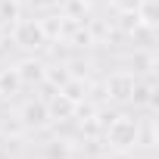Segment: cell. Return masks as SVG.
Here are the masks:
<instances>
[{
  "label": "cell",
  "mask_w": 159,
  "mask_h": 159,
  "mask_svg": "<svg viewBox=\"0 0 159 159\" xmlns=\"http://www.w3.org/2000/svg\"><path fill=\"white\" fill-rule=\"evenodd\" d=\"M140 122H143V119H134V116H128V112L109 116V119H106V125H103L106 150H109V153H116V156L131 153V150L140 143Z\"/></svg>",
  "instance_id": "cell-1"
},
{
  "label": "cell",
  "mask_w": 159,
  "mask_h": 159,
  "mask_svg": "<svg viewBox=\"0 0 159 159\" xmlns=\"http://www.w3.org/2000/svg\"><path fill=\"white\" fill-rule=\"evenodd\" d=\"M13 41L25 50V53H41L47 44H50V34H47V25L41 19H16L13 22Z\"/></svg>",
  "instance_id": "cell-2"
},
{
  "label": "cell",
  "mask_w": 159,
  "mask_h": 159,
  "mask_svg": "<svg viewBox=\"0 0 159 159\" xmlns=\"http://www.w3.org/2000/svg\"><path fill=\"white\" fill-rule=\"evenodd\" d=\"M19 122L25 131H44L50 125V109H47V100L44 97H28L22 106H19Z\"/></svg>",
  "instance_id": "cell-3"
},
{
  "label": "cell",
  "mask_w": 159,
  "mask_h": 159,
  "mask_svg": "<svg viewBox=\"0 0 159 159\" xmlns=\"http://www.w3.org/2000/svg\"><path fill=\"white\" fill-rule=\"evenodd\" d=\"M134 81L137 75L128 72V69H119L106 78V97L112 103H131V91H134Z\"/></svg>",
  "instance_id": "cell-4"
},
{
  "label": "cell",
  "mask_w": 159,
  "mask_h": 159,
  "mask_svg": "<svg viewBox=\"0 0 159 159\" xmlns=\"http://www.w3.org/2000/svg\"><path fill=\"white\" fill-rule=\"evenodd\" d=\"M16 75H19V81H22V88H34V84H44V78H47V66L31 53V56H25V59H19L16 66Z\"/></svg>",
  "instance_id": "cell-5"
},
{
  "label": "cell",
  "mask_w": 159,
  "mask_h": 159,
  "mask_svg": "<svg viewBox=\"0 0 159 159\" xmlns=\"http://www.w3.org/2000/svg\"><path fill=\"white\" fill-rule=\"evenodd\" d=\"M88 91H91V84H88V78H81V75H72L69 81L59 88V94H62L66 100H72L75 106H84V100H88Z\"/></svg>",
  "instance_id": "cell-6"
},
{
  "label": "cell",
  "mask_w": 159,
  "mask_h": 159,
  "mask_svg": "<svg viewBox=\"0 0 159 159\" xmlns=\"http://www.w3.org/2000/svg\"><path fill=\"white\" fill-rule=\"evenodd\" d=\"M47 109H50V122H69V119H75V112L81 106H75L72 100H66L62 94H56L53 100H47Z\"/></svg>",
  "instance_id": "cell-7"
},
{
  "label": "cell",
  "mask_w": 159,
  "mask_h": 159,
  "mask_svg": "<svg viewBox=\"0 0 159 159\" xmlns=\"http://www.w3.org/2000/svg\"><path fill=\"white\" fill-rule=\"evenodd\" d=\"M19 94H22V81H19L16 69H13V66L0 69V100H13V97H19Z\"/></svg>",
  "instance_id": "cell-8"
},
{
  "label": "cell",
  "mask_w": 159,
  "mask_h": 159,
  "mask_svg": "<svg viewBox=\"0 0 159 159\" xmlns=\"http://www.w3.org/2000/svg\"><path fill=\"white\" fill-rule=\"evenodd\" d=\"M75 150H72V143L69 140H50L47 147H44V159H69Z\"/></svg>",
  "instance_id": "cell-9"
},
{
  "label": "cell",
  "mask_w": 159,
  "mask_h": 159,
  "mask_svg": "<svg viewBox=\"0 0 159 159\" xmlns=\"http://www.w3.org/2000/svg\"><path fill=\"white\" fill-rule=\"evenodd\" d=\"M119 28L131 38V31L134 28H140V19H137V13L134 10H119Z\"/></svg>",
  "instance_id": "cell-10"
},
{
  "label": "cell",
  "mask_w": 159,
  "mask_h": 159,
  "mask_svg": "<svg viewBox=\"0 0 159 159\" xmlns=\"http://www.w3.org/2000/svg\"><path fill=\"white\" fill-rule=\"evenodd\" d=\"M153 66H156V59H153V53H134V75L137 72H153Z\"/></svg>",
  "instance_id": "cell-11"
},
{
  "label": "cell",
  "mask_w": 159,
  "mask_h": 159,
  "mask_svg": "<svg viewBox=\"0 0 159 159\" xmlns=\"http://www.w3.org/2000/svg\"><path fill=\"white\" fill-rule=\"evenodd\" d=\"M7 16H10L13 22L19 19V7H16V0H0V19H7Z\"/></svg>",
  "instance_id": "cell-12"
},
{
  "label": "cell",
  "mask_w": 159,
  "mask_h": 159,
  "mask_svg": "<svg viewBox=\"0 0 159 159\" xmlns=\"http://www.w3.org/2000/svg\"><path fill=\"white\" fill-rule=\"evenodd\" d=\"M28 3H31L34 10H53V7L62 3V0H28Z\"/></svg>",
  "instance_id": "cell-13"
},
{
  "label": "cell",
  "mask_w": 159,
  "mask_h": 159,
  "mask_svg": "<svg viewBox=\"0 0 159 159\" xmlns=\"http://www.w3.org/2000/svg\"><path fill=\"white\" fill-rule=\"evenodd\" d=\"M69 159H84V156H75V153H72V156H69Z\"/></svg>",
  "instance_id": "cell-14"
},
{
  "label": "cell",
  "mask_w": 159,
  "mask_h": 159,
  "mask_svg": "<svg viewBox=\"0 0 159 159\" xmlns=\"http://www.w3.org/2000/svg\"><path fill=\"white\" fill-rule=\"evenodd\" d=\"M0 128H3V119H0Z\"/></svg>",
  "instance_id": "cell-15"
}]
</instances>
